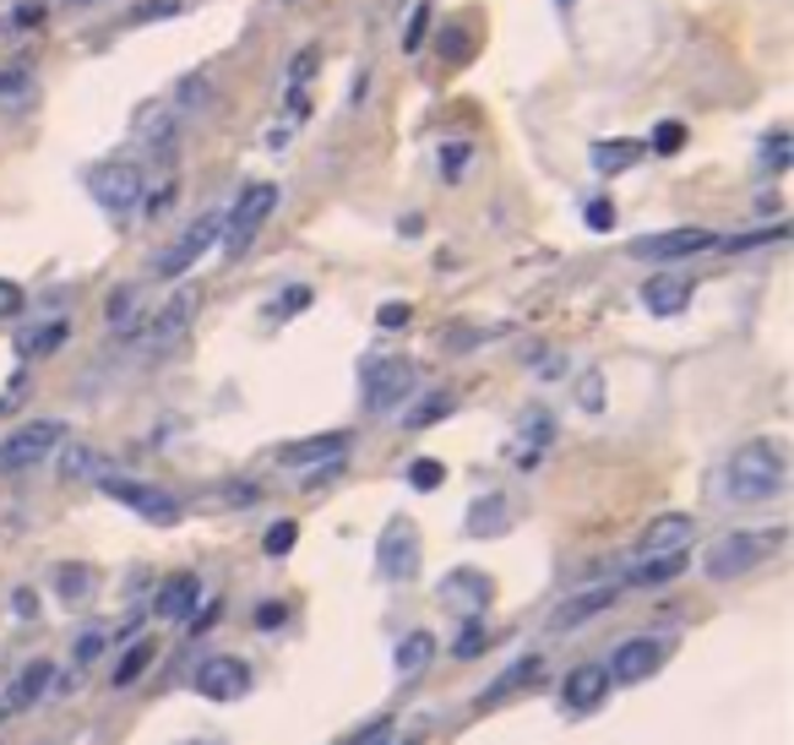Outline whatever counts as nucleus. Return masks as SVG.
<instances>
[{
	"mask_svg": "<svg viewBox=\"0 0 794 745\" xmlns=\"http://www.w3.org/2000/svg\"><path fill=\"white\" fill-rule=\"evenodd\" d=\"M425 27H430V0L414 5V16H408V27H403V49H419V44H425Z\"/></svg>",
	"mask_w": 794,
	"mask_h": 745,
	"instance_id": "38",
	"label": "nucleus"
},
{
	"mask_svg": "<svg viewBox=\"0 0 794 745\" xmlns=\"http://www.w3.org/2000/svg\"><path fill=\"white\" fill-rule=\"evenodd\" d=\"M295 539H300V523H273L267 539H262V550H267L273 561H284V555L295 550Z\"/></svg>",
	"mask_w": 794,
	"mask_h": 745,
	"instance_id": "33",
	"label": "nucleus"
},
{
	"mask_svg": "<svg viewBox=\"0 0 794 745\" xmlns=\"http://www.w3.org/2000/svg\"><path fill=\"white\" fill-rule=\"evenodd\" d=\"M479 647H484V631H479V626H469V631L458 637V653L469 658V653H479Z\"/></svg>",
	"mask_w": 794,
	"mask_h": 745,
	"instance_id": "50",
	"label": "nucleus"
},
{
	"mask_svg": "<svg viewBox=\"0 0 794 745\" xmlns=\"http://www.w3.org/2000/svg\"><path fill=\"white\" fill-rule=\"evenodd\" d=\"M713 245H718V234H707V229H664V234L632 240V256L636 262H680V256H697Z\"/></svg>",
	"mask_w": 794,
	"mask_h": 745,
	"instance_id": "11",
	"label": "nucleus"
},
{
	"mask_svg": "<svg viewBox=\"0 0 794 745\" xmlns=\"http://www.w3.org/2000/svg\"><path fill=\"white\" fill-rule=\"evenodd\" d=\"M430 664H436V637H430V631H408V637L392 647V669H398L403 680L425 675Z\"/></svg>",
	"mask_w": 794,
	"mask_h": 745,
	"instance_id": "22",
	"label": "nucleus"
},
{
	"mask_svg": "<svg viewBox=\"0 0 794 745\" xmlns=\"http://www.w3.org/2000/svg\"><path fill=\"white\" fill-rule=\"evenodd\" d=\"M284 615H289L284 604H262V609H256V631H278V626H284Z\"/></svg>",
	"mask_w": 794,
	"mask_h": 745,
	"instance_id": "48",
	"label": "nucleus"
},
{
	"mask_svg": "<svg viewBox=\"0 0 794 745\" xmlns=\"http://www.w3.org/2000/svg\"><path fill=\"white\" fill-rule=\"evenodd\" d=\"M447 414H452V392H430L403 425H408V431H425V425H436V420H447Z\"/></svg>",
	"mask_w": 794,
	"mask_h": 745,
	"instance_id": "31",
	"label": "nucleus"
},
{
	"mask_svg": "<svg viewBox=\"0 0 794 745\" xmlns=\"http://www.w3.org/2000/svg\"><path fill=\"white\" fill-rule=\"evenodd\" d=\"M680 572H686V550H675V555H642L632 566V577H626V588H664Z\"/></svg>",
	"mask_w": 794,
	"mask_h": 745,
	"instance_id": "24",
	"label": "nucleus"
},
{
	"mask_svg": "<svg viewBox=\"0 0 794 745\" xmlns=\"http://www.w3.org/2000/svg\"><path fill=\"white\" fill-rule=\"evenodd\" d=\"M317 66H321V49H317V44H306V49L295 55V66H289V82H295V88H300V82H311V77H317Z\"/></svg>",
	"mask_w": 794,
	"mask_h": 745,
	"instance_id": "39",
	"label": "nucleus"
},
{
	"mask_svg": "<svg viewBox=\"0 0 794 745\" xmlns=\"http://www.w3.org/2000/svg\"><path fill=\"white\" fill-rule=\"evenodd\" d=\"M419 561H425L419 528L408 517H392L387 534H381V545H376V572L387 583H408V577H419Z\"/></svg>",
	"mask_w": 794,
	"mask_h": 745,
	"instance_id": "7",
	"label": "nucleus"
},
{
	"mask_svg": "<svg viewBox=\"0 0 794 745\" xmlns=\"http://www.w3.org/2000/svg\"><path fill=\"white\" fill-rule=\"evenodd\" d=\"M610 669L605 664H577L566 680H561V708L572 713V719H588V713H599L605 708V697H610Z\"/></svg>",
	"mask_w": 794,
	"mask_h": 745,
	"instance_id": "10",
	"label": "nucleus"
},
{
	"mask_svg": "<svg viewBox=\"0 0 794 745\" xmlns=\"http://www.w3.org/2000/svg\"><path fill=\"white\" fill-rule=\"evenodd\" d=\"M289 110H295V121H306V110H311V104H306V93H300V88L289 93Z\"/></svg>",
	"mask_w": 794,
	"mask_h": 745,
	"instance_id": "51",
	"label": "nucleus"
},
{
	"mask_svg": "<svg viewBox=\"0 0 794 745\" xmlns=\"http://www.w3.org/2000/svg\"><path fill=\"white\" fill-rule=\"evenodd\" d=\"M16 310H22V289L11 278H0V321H11Z\"/></svg>",
	"mask_w": 794,
	"mask_h": 745,
	"instance_id": "45",
	"label": "nucleus"
},
{
	"mask_svg": "<svg viewBox=\"0 0 794 745\" xmlns=\"http://www.w3.org/2000/svg\"><path fill=\"white\" fill-rule=\"evenodd\" d=\"M784 534H790V528H735V534H718V539L707 545V555H702L707 583H735V577H746L751 566H762L768 555L784 550Z\"/></svg>",
	"mask_w": 794,
	"mask_h": 745,
	"instance_id": "2",
	"label": "nucleus"
},
{
	"mask_svg": "<svg viewBox=\"0 0 794 745\" xmlns=\"http://www.w3.org/2000/svg\"><path fill=\"white\" fill-rule=\"evenodd\" d=\"M583 409H588V414H599V409H605V376H599V370H588V376H583Z\"/></svg>",
	"mask_w": 794,
	"mask_h": 745,
	"instance_id": "43",
	"label": "nucleus"
},
{
	"mask_svg": "<svg viewBox=\"0 0 794 745\" xmlns=\"http://www.w3.org/2000/svg\"><path fill=\"white\" fill-rule=\"evenodd\" d=\"M163 16H180V0H142V5L131 11L137 27H142V22H163Z\"/></svg>",
	"mask_w": 794,
	"mask_h": 745,
	"instance_id": "40",
	"label": "nucleus"
},
{
	"mask_svg": "<svg viewBox=\"0 0 794 745\" xmlns=\"http://www.w3.org/2000/svg\"><path fill=\"white\" fill-rule=\"evenodd\" d=\"M784 484H790V451H784V442H746L724 462V495L740 501V506L779 501Z\"/></svg>",
	"mask_w": 794,
	"mask_h": 745,
	"instance_id": "1",
	"label": "nucleus"
},
{
	"mask_svg": "<svg viewBox=\"0 0 794 745\" xmlns=\"http://www.w3.org/2000/svg\"><path fill=\"white\" fill-rule=\"evenodd\" d=\"M88 588H93V572H88V566H77V561L55 566V594L60 598H82Z\"/></svg>",
	"mask_w": 794,
	"mask_h": 745,
	"instance_id": "29",
	"label": "nucleus"
},
{
	"mask_svg": "<svg viewBox=\"0 0 794 745\" xmlns=\"http://www.w3.org/2000/svg\"><path fill=\"white\" fill-rule=\"evenodd\" d=\"M790 163H794L790 131H768V142H762V169H768V174H784Z\"/></svg>",
	"mask_w": 794,
	"mask_h": 745,
	"instance_id": "30",
	"label": "nucleus"
},
{
	"mask_svg": "<svg viewBox=\"0 0 794 745\" xmlns=\"http://www.w3.org/2000/svg\"><path fill=\"white\" fill-rule=\"evenodd\" d=\"M469 169V142H452V148H441V174L447 180H458Z\"/></svg>",
	"mask_w": 794,
	"mask_h": 745,
	"instance_id": "44",
	"label": "nucleus"
},
{
	"mask_svg": "<svg viewBox=\"0 0 794 745\" xmlns=\"http://www.w3.org/2000/svg\"><path fill=\"white\" fill-rule=\"evenodd\" d=\"M408 484H414V490H436V484H447V462H436V457L408 462Z\"/></svg>",
	"mask_w": 794,
	"mask_h": 745,
	"instance_id": "32",
	"label": "nucleus"
},
{
	"mask_svg": "<svg viewBox=\"0 0 794 745\" xmlns=\"http://www.w3.org/2000/svg\"><path fill=\"white\" fill-rule=\"evenodd\" d=\"M60 447H66V425L60 420H27V425H16L0 442V473H27V468H38L49 451Z\"/></svg>",
	"mask_w": 794,
	"mask_h": 745,
	"instance_id": "5",
	"label": "nucleus"
},
{
	"mask_svg": "<svg viewBox=\"0 0 794 745\" xmlns=\"http://www.w3.org/2000/svg\"><path fill=\"white\" fill-rule=\"evenodd\" d=\"M376 321H381L387 332H398V326H408V321H414V310H408L403 299H387V305L376 310Z\"/></svg>",
	"mask_w": 794,
	"mask_h": 745,
	"instance_id": "41",
	"label": "nucleus"
},
{
	"mask_svg": "<svg viewBox=\"0 0 794 745\" xmlns=\"http://www.w3.org/2000/svg\"><path fill=\"white\" fill-rule=\"evenodd\" d=\"M610 224H615V207H610L605 196H599V202H588V229H599V234H605Z\"/></svg>",
	"mask_w": 794,
	"mask_h": 745,
	"instance_id": "46",
	"label": "nucleus"
},
{
	"mask_svg": "<svg viewBox=\"0 0 794 745\" xmlns=\"http://www.w3.org/2000/svg\"><path fill=\"white\" fill-rule=\"evenodd\" d=\"M790 234V224H773V229H751V234H735V240H724V251H757V245H773V240H784Z\"/></svg>",
	"mask_w": 794,
	"mask_h": 745,
	"instance_id": "36",
	"label": "nucleus"
},
{
	"mask_svg": "<svg viewBox=\"0 0 794 745\" xmlns=\"http://www.w3.org/2000/svg\"><path fill=\"white\" fill-rule=\"evenodd\" d=\"M218 229H223V213H202V218H196V224H191V229H185V234H180V240L159 256L153 273H159V278H185V273L207 256V245H218Z\"/></svg>",
	"mask_w": 794,
	"mask_h": 745,
	"instance_id": "9",
	"label": "nucleus"
},
{
	"mask_svg": "<svg viewBox=\"0 0 794 745\" xmlns=\"http://www.w3.org/2000/svg\"><path fill=\"white\" fill-rule=\"evenodd\" d=\"M506 523H511L506 495H479L474 506H469V534H474V539H495V534H506Z\"/></svg>",
	"mask_w": 794,
	"mask_h": 745,
	"instance_id": "25",
	"label": "nucleus"
},
{
	"mask_svg": "<svg viewBox=\"0 0 794 745\" xmlns=\"http://www.w3.org/2000/svg\"><path fill=\"white\" fill-rule=\"evenodd\" d=\"M419 387V370L414 359H398V354H376L365 370H359V392H365V409L370 414H398Z\"/></svg>",
	"mask_w": 794,
	"mask_h": 745,
	"instance_id": "4",
	"label": "nucleus"
},
{
	"mask_svg": "<svg viewBox=\"0 0 794 745\" xmlns=\"http://www.w3.org/2000/svg\"><path fill=\"white\" fill-rule=\"evenodd\" d=\"M49 680H55V664L49 658H27L16 675H11V686L0 691V719H16V713H33L38 702H44V691H49Z\"/></svg>",
	"mask_w": 794,
	"mask_h": 745,
	"instance_id": "14",
	"label": "nucleus"
},
{
	"mask_svg": "<svg viewBox=\"0 0 794 745\" xmlns=\"http://www.w3.org/2000/svg\"><path fill=\"white\" fill-rule=\"evenodd\" d=\"M539 675H544V658L539 653H528V658H517V664H506L484 691L474 697V708L479 713H490L495 702H506V697H517V691H528V686H539Z\"/></svg>",
	"mask_w": 794,
	"mask_h": 745,
	"instance_id": "16",
	"label": "nucleus"
},
{
	"mask_svg": "<svg viewBox=\"0 0 794 745\" xmlns=\"http://www.w3.org/2000/svg\"><path fill=\"white\" fill-rule=\"evenodd\" d=\"M343 451H348V431H326V436L284 447V468H321V462L332 468V462H343Z\"/></svg>",
	"mask_w": 794,
	"mask_h": 745,
	"instance_id": "18",
	"label": "nucleus"
},
{
	"mask_svg": "<svg viewBox=\"0 0 794 745\" xmlns=\"http://www.w3.org/2000/svg\"><path fill=\"white\" fill-rule=\"evenodd\" d=\"M196 604H202V583L185 572V577H169L159 588V598H153V615L159 620H191L196 615Z\"/></svg>",
	"mask_w": 794,
	"mask_h": 745,
	"instance_id": "21",
	"label": "nucleus"
},
{
	"mask_svg": "<svg viewBox=\"0 0 794 745\" xmlns=\"http://www.w3.org/2000/svg\"><path fill=\"white\" fill-rule=\"evenodd\" d=\"M207 702H240L245 691H251V664L245 658H207L202 669H196V680H191Z\"/></svg>",
	"mask_w": 794,
	"mask_h": 745,
	"instance_id": "13",
	"label": "nucleus"
},
{
	"mask_svg": "<svg viewBox=\"0 0 794 745\" xmlns=\"http://www.w3.org/2000/svg\"><path fill=\"white\" fill-rule=\"evenodd\" d=\"M647 148H653V152H680V148H686V126H675V121H669V126H658Z\"/></svg>",
	"mask_w": 794,
	"mask_h": 745,
	"instance_id": "42",
	"label": "nucleus"
},
{
	"mask_svg": "<svg viewBox=\"0 0 794 745\" xmlns=\"http://www.w3.org/2000/svg\"><path fill=\"white\" fill-rule=\"evenodd\" d=\"M104 653V631H88V637H77V664H93Z\"/></svg>",
	"mask_w": 794,
	"mask_h": 745,
	"instance_id": "47",
	"label": "nucleus"
},
{
	"mask_svg": "<svg viewBox=\"0 0 794 745\" xmlns=\"http://www.w3.org/2000/svg\"><path fill=\"white\" fill-rule=\"evenodd\" d=\"M88 191H93V202H99V207H110V213H131V207H142L148 180H142V169H137V163L115 158V163H99V169L88 174Z\"/></svg>",
	"mask_w": 794,
	"mask_h": 745,
	"instance_id": "8",
	"label": "nucleus"
},
{
	"mask_svg": "<svg viewBox=\"0 0 794 745\" xmlns=\"http://www.w3.org/2000/svg\"><path fill=\"white\" fill-rule=\"evenodd\" d=\"M148 664H153V642H142V647H131V653H126V658L115 664V686H131V680H137V675L148 669Z\"/></svg>",
	"mask_w": 794,
	"mask_h": 745,
	"instance_id": "34",
	"label": "nucleus"
},
{
	"mask_svg": "<svg viewBox=\"0 0 794 745\" xmlns=\"http://www.w3.org/2000/svg\"><path fill=\"white\" fill-rule=\"evenodd\" d=\"M174 99H180V110H185V115H196V110L212 99V88H207V77H185V82L174 88Z\"/></svg>",
	"mask_w": 794,
	"mask_h": 745,
	"instance_id": "35",
	"label": "nucleus"
},
{
	"mask_svg": "<svg viewBox=\"0 0 794 745\" xmlns=\"http://www.w3.org/2000/svg\"><path fill=\"white\" fill-rule=\"evenodd\" d=\"M174 121H180V115H169L159 104L142 110V115H137V142L153 152V158H169V152H174Z\"/></svg>",
	"mask_w": 794,
	"mask_h": 745,
	"instance_id": "23",
	"label": "nucleus"
},
{
	"mask_svg": "<svg viewBox=\"0 0 794 745\" xmlns=\"http://www.w3.org/2000/svg\"><path fill=\"white\" fill-rule=\"evenodd\" d=\"M273 207H278V185H273V180H256V185L240 191V202H229L223 229H218V245H223L229 262H240V256L251 251V240L262 234V224L273 218Z\"/></svg>",
	"mask_w": 794,
	"mask_h": 745,
	"instance_id": "3",
	"label": "nucleus"
},
{
	"mask_svg": "<svg viewBox=\"0 0 794 745\" xmlns=\"http://www.w3.org/2000/svg\"><path fill=\"white\" fill-rule=\"evenodd\" d=\"M99 490L110 495V501H120V506H131L142 523H153V528H174L180 523V501L159 490V484H142V479H115V473H104L99 479Z\"/></svg>",
	"mask_w": 794,
	"mask_h": 745,
	"instance_id": "6",
	"label": "nucleus"
},
{
	"mask_svg": "<svg viewBox=\"0 0 794 745\" xmlns=\"http://www.w3.org/2000/svg\"><path fill=\"white\" fill-rule=\"evenodd\" d=\"M66 337H71L66 321H38V326L16 332V354H22V359H44V354H55Z\"/></svg>",
	"mask_w": 794,
	"mask_h": 745,
	"instance_id": "26",
	"label": "nucleus"
},
{
	"mask_svg": "<svg viewBox=\"0 0 794 745\" xmlns=\"http://www.w3.org/2000/svg\"><path fill=\"white\" fill-rule=\"evenodd\" d=\"M196 745H212V741H196Z\"/></svg>",
	"mask_w": 794,
	"mask_h": 745,
	"instance_id": "52",
	"label": "nucleus"
},
{
	"mask_svg": "<svg viewBox=\"0 0 794 745\" xmlns=\"http://www.w3.org/2000/svg\"><path fill=\"white\" fill-rule=\"evenodd\" d=\"M191 310H196V295H191V289H185V295H174L169 305H163V316L153 321V343H159V348H163V343H174V337L191 326Z\"/></svg>",
	"mask_w": 794,
	"mask_h": 745,
	"instance_id": "27",
	"label": "nucleus"
},
{
	"mask_svg": "<svg viewBox=\"0 0 794 745\" xmlns=\"http://www.w3.org/2000/svg\"><path fill=\"white\" fill-rule=\"evenodd\" d=\"M642 305H647V316H686V305H691V284L675 278V273H658V278L642 284Z\"/></svg>",
	"mask_w": 794,
	"mask_h": 745,
	"instance_id": "19",
	"label": "nucleus"
},
{
	"mask_svg": "<svg viewBox=\"0 0 794 745\" xmlns=\"http://www.w3.org/2000/svg\"><path fill=\"white\" fill-rule=\"evenodd\" d=\"M691 534H697V523L686 512H669V517L647 523V534L636 539V555H675V550L691 545Z\"/></svg>",
	"mask_w": 794,
	"mask_h": 745,
	"instance_id": "17",
	"label": "nucleus"
},
{
	"mask_svg": "<svg viewBox=\"0 0 794 745\" xmlns=\"http://www.w3.org/2000/svg\"><path fill=\"white\" fill-rule=\"evenodd\" d=\"M306 305H311V289H300V284H295V289L284 295V305H278V310L289 316V310H306Z\"/></svg>",
	"mask_w": 794,
	"mask_h": 745,
	"instance_id": "49",
	"label": "nucleus"
},
{
	"mask_svg": "<svg viewBox=\"0 0 794 745\" xmlns=\"http://www.w3.org/2000/svg\"><path fill=\"white\" fill-rule=\"evenodd\" d=\"M436 598H441L447 609H463L469 620H479V615L490 609V598H495V583H490L484 572H474V566H458V572L436 588Z\"/></svg>",
	"mask_w": 794,
	"mask_h": 745,
	"instance_id": "15",
	"label": "nucleus"
},
{
	"mask_svg": "<svg viewBox=\"0 0 794 745\" xmlns=\"http://www.w3.org/2000/svg\"><path fill=\"white\" fill-rule=\"evenodd\" d=\"M621 598V588H588V594L566 598L555 615H550V631H572V626H583V620H594V615H605L610 604Z\"/></svg>",
	"mask_w": 794,
	"mask_h": 745,
	"instance_id": "20",
	"label": "nucleus"
},
{
	"mask_svg": "<svg viewBox=\"0 0 794 745\" xmlns=\"http://www.w3.org/2000/svg\"><path fill=\"white\" fill-rule=\"evenodd\" d=\"M610 680H621V686H642V680H653L658 669H664V642L658 637H632V642H621L615 653H610Z\"/></svg>",
	"mask_w": 794,
	"mask_h": 745,
	"instance_id": "12",
	"label": "nucleus"
},
{
	"mask_svg": "<svg viewBox=\"0 0 794 745\" xmlns=\"http://www.w3.org/2000/svg\"><path fill=\"white\" fill-rule=\"evenodd\" d=\"M60 473H66V479H82V473H93V479H99L93 451H88V447H66V457H60Z\"/></svg>",
	"mask_w": 794,
	"mask_h": 745,
	"instance_id": "37",
	"label": "nucleus"
},
{
	"mask_svg": "<svg viewBox=\"0 0 794 745\" xmlns=\"http://www.w3.org/2000/svg\"><path fill=\"white\" fill-rule=\"evenodd\" d=\"M588 158H594L599 174H621V169H632L636 158H642V142H626V137H621V142H594Z\"/></svg>",
	"mask_w": 794,
	"mask_h": 745,
	"instance_id": "28",
	"label": "nucleus"
}]
</instances>
